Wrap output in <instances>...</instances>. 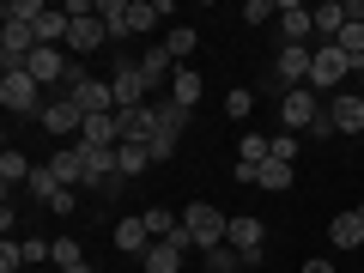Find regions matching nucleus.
Instances as JSON below:
<instances>
[{
  "label": "nucleus",
  "instance_id": "obj_31",
  "mask_svg": "<svg viewBox=\"0 0 364 273\" xmlns=\"http://www.w3.org/2000/svg\"><path fill=\"white\" fill-rule=\"evenodd\" d=\"M195 43H200V37H195L188 25H170V31H164V49L176 55V61H188V55H195Z\"/></svg>",
  "mask_w": 364,
  "mask_h": 273
},
{
  "label": "nucleus",
  "instance_id": "obj_14",
  "mask_svg": "<svg viewBox=\"0 0 364 273\" xmlns=\"http://www.w3.org/2000/svg\"><path fill=\"white\" fill-rule=\"evenodd\" d=\"M109 243H116L122 255H134V261H140L146 249H152V231H146V219H140V213H128V219H116V225H109Z\"/></svg>",
  "mask_w": 364,
  "mask_h": 273
},
{
  "label": "nucleus",
  "instance_id": "obj_38",
  "mask_svg": "<svg viewBox=\"0 0 364 273\" xmlns=\"http://www.w3.org/2000/svg\"><path fill=\"white\" fill-rule=\"evenodd\" d=\"M249 109H255V91H249V85H237L231 97H225V116H249Z\"/></svg>",
  "mask_w": 364,
  "mask_h": 273
},
{
  "label": "nucleus",
  "instance_id": "obj_3",
  "mask_svg": "<svg viewBox=\"0 0 364 273\" xmlns=\"http://www.w3.org/2000/svg\"><path fill=\"white\" fill-rule=\"evenodd\" d=\"M67 18H73V31H67V55H91L97 43H109L104 18H97V0H67Z\"/></svg>",
  "mask_w": 364,
  "mask_h": 273
},
{
  "label": "nucleus",
  "instance_id": "obj_26",
  "mask_svg": "<svg viewBox=\"0 0 364 273\" xmlns=\"http://www.w3.org/2000/svg\"><path fill=\"white\" fill-rule=\"evenodd\" d=\"M273 158V140L267 134H243V146H237V164H249V170H261Z\"/></svg>",
  "mask_w": 364,
  "mask_h": 273
},
{
  "label": "nucleus",
  "instance_id": "obj_10",
  "mask_svg": "<svg viewBox=\"0 0 364 273\" xmlns=\"http://www.w3.org/2000/svg\"><path fill=\"white\" fill-rule=\"evenodd\" d=\"M182 255H195L188 231H176V237H164V243H152V249L140 255V267H146V273H182Z\"/></svg>",
  "mask_w": 364,
  "mask_h": 273
},
{
  "label": "nucleus",
  "instance_id": "obj_41",
  "mask_svg": "<svg viewBox=\"0 0 364 273\" xmlns=\"http://www.w3.org/2000/svg\"><path fill=\"white\" fill-rule=\"evenodd\" d=\"M334 134H340V128H334V116H328V109H322V116L310 122V140H334Z\"/></svg>",
  "mask_w": 364,
  "mask_h": 273
},
{
  "label": "nucleus",
  "instance_id": "obj_35",
  "mask_svg": "<svg viewBox=\"0 0 364 273\" xmlns=\"http://www.w3.org/2000/svg\"><path fill=\"white\" fill-rule=\"evenodd\" d=\"M243 267V255H237L231 243H219V249H207V273H237Z\"/></svg>",
  "mask_w": 364,
  "mask_h": 273
},
{
  "label": "nucleus",
  "instance_id": "obj_6",
  "mask_svg": "<svg viewBox=\"0 0 364 273\" xmlns=\"http://www.w3.org/2000/svg\"><path fill=\"white\" fill-rule=\"evenodd\" d=\"M37 128H43V134H55V140H61V146H73V140H79V128H85V109H79L73 97H67V91H61V97H49V104H43Z\"/></svg>",
  "mask_w": 364,
  "mask_h": 273
},
{
  "label": "nucleus",
  "instance_id": "obj_34",
  "mask_svg": "<svg viewBox=\"0 0 364 273\" xmlns=\"http://www.w3.org/2000/svg\"><path fill=\"white\" fill-rule=\"evenodd\" d=\"M188 116H195V109L170 104V97H164V104H158V128H164V134H182V128H188Z\"/></svg>",
  "mask_w": 364,
  "mask_h": 273
},
{
  "label": "nucleus",
  "instance_id": "obj_32",
  "mask_svg": "<svg viewBox=\"0 0 364 273\" xmlns=\"http://www.w3.org/2000/svg\"><path fill=\"white\" fill-rule=\"evenodd\" d=\"M43 13H49V0H6V13H0V18H18V25H37Z\"/></svg>",
  "mask_w": 364,
  "mask_h": 273
},
{
  "label": "nucleus",
  "instance_id": "obj_18",
  "mask_svg": "<svg viewBox=\"0 0 364 273\" xmlns=\"http://www.w3.org/2000/svg\"><path fill=\"white\" fill-rule=\"evenodd\" d=\"M73 146H122V109L116 116H85V128H79Z\"/></svg>",
  "mask_w": 364,
  "mask_h": 273
},
{
  "label": "nucleus",
  "instance_id": "obj_1",
  "mask_svg": "<svg viewBox=\"0 0 364 273\" xmlns=\"http://www.w3.org/2000/svg\"><path fill=\"white\" fill-rule=\"evenodd\" d=\"M182 231H188V243L207 255V249L225 243V231H231V213H219L213 200H188V207H182Z\"/></svg>",
  "mask_w": 364,
  "mask_h": 273
},
{
  "label": "nucleus",
  "instance_id": "obj_13",
  "mask_svg": "<svg viewBox=\"0 0 364 273\" xmlns=\"http://www.w3.org/2000/svg\"><path fill=\"white\" fill-rule=\"evenodd\" d=\"M67 97H73L85 116H116V91H109V79H79Z\"/></svg>",
  "mask_w": 364,
  "mask_h": 273
},
{
  "label": "nucleus",
  "instance_id": "obj_20",
  "mask_svg": "<svg viewBox=\"0 0 364 273\" xmlns=\"http://www.w3.org/2000/svg\"><path fill=\"white\" fill-rule=\"evenodd\" d=\"M200 91H207V79H200L195 67H176V79H170V104L195 109V104H200Z\"/></svg>",
  "mask_w": 364,
  "mask_h": 273
},
{
  "label": "nucleus",
  "instance_id": "obj_44",
  "mask_svg": "<svg viewBox=\"0 0 364 273\" xmlns=\"http://www.w3.org/2000/svg\"><path fill=\"white\" fill-rule=\"evenodd\" d=\"M352 91H358V97H364V67H358V85H352Z\"/></svg>",
  "mask_w": 364,
  "mask_h": 273
},
{
  "label": "nucleus",
  "instance_id": "obj_24",
  "mask_svg": "<svg viewBox=\"0 0 364 273\" xmlns=\"http://www.w3.org/2000/svg\"><path fill=\"white\" fill-rule=\"evenodd\" d=\"M49 170L61 176V188H85V164H79V152H73V146H61V152L49 158Z\"/></svg>",
  "mask_w": 364,
  "mask_h": 273
},
{
  "label": "nucleus",
  "instance_id": "obj_12",
  "mask_svg": "<svg viewBox=\"0 0 364 273\" xmlns=\"http://www.w3.org/2000/svg\"><path fill=\"white\" fill-rule=\"evenodd\" d=\"M225 243H231L243 261H255V255H261V243H267V225L249 219V213H231V231H225Z\"/></svg>",
  "mask_w": 364,
  "mask_h": 273
},
{
  "label": "nucleus",
  "instance_id": "obj_28",
  "mask_svg": "<svg viewBox=\"0 0 364 273\" xmlns=\"http://www.w3.org/2000/svg\"><path fill=\"white\" fill-rule=\"evenodd\" d=\"M116 170H122V176H146V170H152V152H146V146H122V152H116Z\"/></svg>",
  "mask_w": 364,
  "mask_h": 273
},
{
  "label": "nucleus",
  "instance_id": "obj_9",
  "mask_svg": "<svg viewBox=\"0 0 364 273\" xmlns=\"http://www.w3.org/2000/svg\"><path fill=\"white\" fill-rule=\"evenodd\" d=\"M316 116H322V97H316L310 85H298V91L279 97V122H286V134H310Z\"/></svg>",
  "mask_w": 364,
  "mask_h": 273
},
{
  "label": "nucleus",
  "instance_id": "obj_45",
  "mask_svg": "<svg viewBox=\"0 0 364 273\" xmlns=\"http://www.w3.org/2000/svg\"><path fill=\"white\" fill-rule=\"evenodd\" d=\"M67 273H91V261H85V267H67Z\"/></svg>",
  "mask_w": 364,
  "mask_h": 273
},
{
  "label": "nucleus",
  "instance_id": "obj_7",
  "mask_svg": "<svg viewBox=\"0 0 364 273\" xmlns=\"http://www.w3.org/2000/svg\"><path fill=\"white\" fill-rule=\"evenodd\" d=\"M310 61H316V49H291V43H279L267 85L279 91V97H286V91H298V85H310Z\"/></svg>",
  "mask_w": 364,
  "mask_h": 273
},
{
  "label": "nucleus",
  "instance_id": "obj_40",
  "mask_svg": "<svg viewBox=\"0 0 364 273\" xmlns=\"http://www.w3.org/2000/svg\"><path fill=\"white\" fill-rule=\"evenodd\" d=\"M273 164H298V134H279L273 140Z\"/></svg>",
  "mask_w": 364,
  "mask_h": 273
},
{
  "label": "nucleus",
  "instance_id": "obj_19",
  "mask_svg": "<svg viewBox=\"0 0 364 273\" xmlns=\"http://www.w3.org/2000/svg\"><path fill=\"white\" fill-rule=\"evenodd\" d=\"M31 170H37V164H31L18 146H6V152H0V182H6V200H13V188H25V182H31Z\"/></svg>",
  "mask_w": 364,
  "mask_h": 273
},
{
  "label": "nucleus",
  "instance_id": "obj_2",
  "mask_svg": "<svg viewBox=\"0 0 364 273\" xmlns=\"http://www.w3.org/2000/svg\"><path fill=\"white\" fill-rule=\"evenodd\" d=\"M346 79H358V61H346V55L334 49V43H316V61H310V91L322 97V91H346Z\"/></svg>",
  "mask_w": 364,
  "mask_h": 273
},
{
  "label": "nucleus",
  "instance_id": "obj_23",
  "mask_svg": "<svg viewBox=\"0 0 364 273\" xmlns=\"http://www.w3.org/2000/svg\"><path fill=\"white\" fill-rule=\"evenodd\" d=\"M25 195L37 200V207H55V195H61V176H55L49 164H37V170H31V182H25Z\"/></svg>",
  "mask_w": 364,
  "mask_h": 273
},
{
  "label": "nucleus",
  "instance_id": "obj_29",
  "mask_svg": "<svg viewBox=\"0 0 364 273\" xmlns=\"http://www.w3.org/2000/svg\"><path fill=\"white\" fill-rule=\"evenodd\" d=\"M122 188H128V176H122V170H109V176H91V182H85L91 200H122Z\"/></svg>",
  "mask_w": 364,
  "mask_h": 273
},
{
  "label": "nucleus",
  "instance_id": "obj_43",
  "mask_svg": "<svg viewBox=\"0 0 364 273\" xmlns=\"http://www.w3.org/2000/svg\"><path fill=\"white\" fill-rule=\"evenodd\" d=\"M304 273H334V261H328V255H310V261H304Z\"/></svg>",
  "mask_w": 364,
  "mask_h": 273
},
{
  "label": "nucleus",
  "instance_id": "obj_5",
  "mask_svg": "<svg viewBox=\"0 0 364 273\" xmlns=\"http://www.w3.org/2000/svg\"><path fill=\"white\" fill-rule=\"evenodd\" d=\"M25 73L37 79L43 91H49V85L73 91L79 79H85V73H79V61H73V55H61V49H37V55H31V61H25Z\"/></svg>",
  "mask_w": 364,
  "mask_h": 273
},
{
  "label": "nucleus",
  "instance_id": "obj_37",
  "mask_svg": "<svg viewBox=\"0 0 364 273\" xmlns=\"http://www.w3.org/2000/svg\"><path fill=\"white\" fill-rule=\"evenodd\" d=\"M176 140H182V134H164V128H158L152 146H146V152H152V164H170V158H176Z\"/></svg>",
  "mask_w": 364,
  "mask_h": 273
},
{
  "label": "nucleus",
  "instance_id": "obj_30",
  "mask_svg": "<svg viewBox=\"0 0 364 273\" xmlns=\"http://www.w3.org/2000/svg\"><path fill=\"white\" fill-rule=\"evenodd\" d=\"M255 188H267V195H286V188H291V164H273V158H267V164H261V176H255Z\"/></svg>",
  "mask_w": 364,
  "mask_h": 273
},
{
  "label": "nucleus",
  "instance_id": "obj_11",
  "mask_svg": "<svg viewBox=\"0 0 364 273\" xmlns=\"http://www.w3.org/2000/svg\"><path fill=\"white\" fill-rule=\"evenodd\" d=\"M109 91H116V109H140L146 104V73H140V61H122L116 73H109Z\"/></svg>",
  "mask_w": 364,
  "mask_h": 273
},
{
  "label": "nucleus",
  "instance_id": "obj_33",
  "mask_svg": "<svg viewBox=\"0 0 364 273\" xmlns=\"http://www.w3.org/2000/svg\"><path fill=\"white\" fill-rule=\"evenodd\" d=\"M55 267H85V249H79V237H55Z\"/></svg>",
  "mask_w": 364,
  "mask_h": 273
},
{
  "label": "nucleus",
  "instance_id": "obj_17",
  "mask_svg": "<svg viewBox=\"0 0 364 273\" xmlns=\"http://www.w3.org/2000/svg\"><path fill=\"white\" fill-rule=\"evenodd\" d=\"M328 243H334V249H364V207L334 213V225H328Z\"/></svg>",
  "mask_w": 364,
  "mask_h": 273
},
{
  "label": "nucleus",
  "instance_id": "obj_25",
  "mask_svg": "<svg viewBox=\"0 0 364 273\" xmlns=\"http://www.w3.org/2000/svg\"><path fill=\"white\" fill-rule=\"evenodd\" d=\"M140 219H146V231H152V243H164V237L182 231V213H170V207H146Z\"/></svg>",
  "mask_w": 364,
  "mask_h": 273
},
{
  "label": "nucleus",
  "instance_id": "obj_16",
  "mask_svg": "<svg viewBox=\"0 0 364 273\" xmlns=\"http://www.w3.org/2000/svg\"><path fill=\"white\" fill-rule=\"evenodd\" d=\"M328 116H334L340 134H364V97L358 91H334L328 97Z\"/></svg>",
  "mask_w": 364,
  "mask_h": 273
},
{
  "label": "nucleus",
  "instance_id": "obj_15",
  "mask_svg": "<svg viewBox=\"0 0 364 273\" xmlns=\"http://www.w3.org/2000/svg\"><path fill=\"white\" fill-rule=\"evenodd\" d=\"M152 134H158V104L122 109V146H152Z\"/></svg>",
  "mask_w": 364,
  "mask_h": 273
},
{
  "label": "nucleus",
  "instance_id": "obj_22",
  "mask_svg": "<svg viewBox=\"0 0 364 273\" xmlns=\"http://www.w3.org/2000/svg\"><path fill=\"white\" fill-rule=\"evenodd\" d=\"M340 31H346V6H340V0H322V6H316V43H334Z\"/></svg>",
  "mask_w": 364,
  "mask_h": 273
},
{
  "label": "nucleus",
  "instance_id": "obj_27",
  "mask_svg": "<svg viewBox=\"0 0 364 273\" xmlns=\"http://www.w3.org/2000/svg\"><path fill=\"white\" fill-rule=\"evenodd\" d=\"M97 18H104L109 43H116V37H128V0H97Z\"/></svg>",
  "mask_w": 364,
  "mask_h": 273
},
{
  "label": "nucleus",
  "instance_id": "obj_4",
  "mask_svg": "<svg viewBox=\"0 0 364 273\" xmlns=\"http://www.w3.org/2000/svg\"><path fill=\"white\" fill-rule=\"evenodd\" d=\"M0 104H6V116H43V85L25 73V67H6V79H0Z\"/></svg>",
  "mask_w": 364,
  "mask_h": 273
},
{
  "label": "nucleus",
  "instance_id": "obj_39",
  "mask_svg": "<svg viewBox=\"0 0 364 273\" xmlns=\"http://www.w3.org/2000/svg\"><path fill=\"white\" fill-rule=\"evenodd\" d=\"M18 267H25V243L6 237V243H0V273H18Z\"/></svg>",
  "mask_w": 364,
  "mask_h": 273
},
{
  "label": "nucleus",
  "instance_id": "obj_42",
  "mask_svg": "<svg viewBox=\"0 0 364 273\" xmlns=\"http://www.w3.org/2000/svg\"><path fill=\"white\" fill-rule=\"evenodd\" d=\"M73 207H79V188H61V195H55V207H49V213H73Z\"/></svg>",
  "mask_w": 364,
  "mask_h": 273
},
{
  "label": "nucleus",
  "instance_id": "obj_21",
  "mask_svg": "<svg viewBox=\"0 0 364 273\" xmlns=\"http://www.w3.org/2000/svg\"><path fill=\"white\" fill-rule=\"evenodd\" d=\"M140 73H146V85H158V79H176V55H170L164 43H152V49L140 55Z\"/></svg>",
  "mask_w": 364,
  "mask_h": 273
},
{
  "label": "nucleus",
  "instance_id": "obj_8",
  "mask_svg": "<svg viewBox=\"0 0 364 273\" xmlns=\"http://www.w3.org/2000/svg\"><path fill=\"white\" fill-rule=\"evenodd\" d=\"M279 37H286L291 49H310V43H316V6H304V0H279Z\"/></svg>",
  "mask_w": 364,
  "mask_h": 273
},
{
  "label": "nucleus",
  "instance_id": "obj_36",
  "mask_svg": "<svg viewBox=\"0 0 364 273\" xmlns=\"http://www.w3.org/2000/svg\"><path fill=\"white\" fill-rule=\"evenodd\" d=\"M243 18H249V25H279V0H249Z\"/></svg>",
  "mask_w": 364,
  "mask_h": 273
}]
</instances>
